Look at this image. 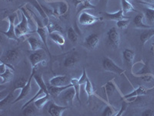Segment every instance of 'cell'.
<instances>
[{
  "instance_id": "obj_1",
  "label": "cell",
  "mask_w": 154,
  "mask_h": 116,
  "mask_svg": "<svg viewBox=\"0 0 154 116\" xmlns=\"http://www.w3.org/2000/svg\"><path fill=\"white\" fill-rule=\"evenodd\" d=\"M22 20L19 23H18L16 26V34L18 38H20L22 37L26 36L28 34L34 33V30H32L29 27V17L25 14L22 11Z\"/></svg>"
},
{
  "instance_id": "obj_2",
  "label": "cell",
  "mask_w": 154,
  "mask_h": 116,
  "mask_svg": "<svg viewBox=\"0 0 154 116\" xmlns=\"http://www.w3.org/2000/svg\"><path fill=\"white\" fill-rule=\"evenodd\" d=\"M120 43V35L116 27H112L106 33V44L112 49H118Z\"/></svg>"
},
{
  "instance_id": "obj_3",
  "label": "cell",
  "mask_w": 154,
  "mask_h": 116,
  "mask_svg": "<svg viewBox=\"0 0 154 116\" xmlns=\"http://www.w3.org/2000/svg\"><path fill=\"white\" fill-rule=\"evenodd\" d=\"M14 70L13 65L1 62V65H0V77L2 78L1 85H4L12 81L14 74Z\"/></svg>"
},
{
  "instance_id": "obj_4",
  "label": "cell",
  "mask_w": 154,
  "mask_h": 116,
  "mask_svg": "<svg viewBox=\"0 0 154 116\" xmlns=\"http://www.w3.org/2000/svg\"><path fill=\"white\" fill-rule=\"evenodd\" d=\"M102 65L106 71L113 73L116 74L121 75L125 72V70L121 68L119 66H118L111 58L108 56H104L102 60Z\"/></svg>"
},
{
  "instance_id": "obj_5",
  "label": "cell",
  "mask_w": 154,
  "mask_h": 116,
  "mask_svg": "<svg viewBox=\"0 0 154 116\" xmlns=\"http://www.w3.org/2000/svg\"><path fill=\"white\" fill-rule=\"evenodd\" d=\"M37 70H38V67H32V74L30 75V77H29V80H28V82L23 88L21 89V92L19 93V95H18V97L15 99L13 102H12V104L14 105L16 104V102H19V101L23 100V99H25L32 92V80L33 79V77H34V74L35 73H36Z\"/></svg>"
},
{
  "instance_id": "obj_6",
  "label": "cell",
  "mask_w": 154,
  "mask_h": 116,
  "mask_svg": "<svg viewBox=\"0 0 154 116\" xmlns=\"http://www.w3.org/2000/svg\"><path fill=\"white\" fill-rule=\"evenodd\" d=\"M101 20H103L102 17L93 16L85 10L81 12L78 16V23L82 26H91Z\"/></svg>"
},
{
  "instance_id": "obj_7",
  "label": "cell",
  "mask_w": 154,
  "mask_h": 116,
  "mask_svg": "<svg viewBox=\"0 0 154 116\" xmlns=\"http://www.w3.org/2000/svg\"><path fill=\"white\" fill-rule=\"evenodd\" d=\"M17 18V15L16 13H13L12 15H9L7 17L8 21H9V28L6 31H1L2 34H3L5 37H7L9 40H12L15 41H19V38L17 37L16 34V25H15V22Z\"/></svg>"
},
{
  "instance_id": "obj_8",
  "label": "cell",
  "mask_w": 154,
  "mask_h": 116,
  "mask_svg": "<svg viewBox=\"0 0 154 116\" xmlns=\"http://www.w3.org/2000/svg\"><path fill=\"white\" fill-rule=\"evenodd\" d=\"M75 97V91L73 87H70L64 90L57 98L60 99L63 105H73L74 98Z\"/></svg>"
},
{
  "instance_id": "obj_9",
  "label": "cell",
  "mask_w": 154,
  "mask_h": 116,
  "mask_svg": "<svg viewBox=\"0 0 154 116\" xmlns=\"http://www.w3.org/2000/svg\"><path fill=\"white\" fill-rule=\"evenodd\" d=\"M46 50L42 49L38 50L33 51L31 54L29 56L30 63H31L32 68V67H38L42 60H46Z\"/></svg>"
},
{
  "instance_id": "obj_10",
  "label": "cell",
  "mask_w": 154,
  "mask_h": 116,
  "mask_svg": "<svg viewBox=\"0 0 154 116\" xmlns=\"http://www.w3.org/2000/svg\"><path fill=\"white\" fill-rule=\"evenodd\" d=\"M19 57V49H9L5 51L3 54L0 58V61L3 62L7 64H12L15 63Z\"/></svg>"
},
{
  "instance_id": "obj_11",
  "label": "cell",
  "mask_w": 154,
  "mask_h": 116,
  "mask_svg": "<svg viewBox=\"0 0 154 116\" xmlns=\"http://www.w3.org/2000/svg\"><path fill=\"white\" fill-rule=\"evenodd\" d=\"M57 5L56 8H53V16L56 18L66 16L69 12V5L65 0H58V1H53Z\"/></svg>"
},
{
  "instance_id": "obj_12",
  "label": "cell",
  "mask_w": 154,
  "mask_h": 116,
  "mask_svg": "<svg viewBox=\"0 0 154 116\" xmlns=\"http://www.w3.org/2000/svg\"><path fill=\"white\" fill-rule=\"evenodd\" d=\"M43 24L44 23H39V24H37L36 25L37 29L36 30H35V32H36V34L38 35V37L40 38V40L42 41L44 45H45V47H46V50H47L49 56H50V51H49V47H48V44H47V37L49 33H48V30H47V28H46V27Z\"/></svg>"
},
{
  "instance_id": "obj_13",
  "label": "cell",
  "mask_w": 154,
  "mask_h": 116,
  "mask_svg": "<svg viewBox=\"0 0 154 116\" xmlns=\"http://www.w3.org/2000/svg\"><path fill=\"white\" fill-rule=\"evenodd\" d=\"M99 44H100V35L95 33L87 36L84 40V46L90 50L96 49L99 46Z\"/></svg>"
},
{
  "instance_id": "obj_14",
  "label": "cell",
  "mask_w": 154,
  "mask_h": 116,
  "mask_svg": "<svg viewBox=\"0 0 154 116\" xmlns=\"http://www.w3.org/2000/svg\"><path fill=\"white\" fill-rule=\"evenodd\" d=\"M49 84L53 86H66L71 84V78L66 75H58L52 77L49 81Z\"/></svg>"
},
{
  "instance_id": "obj_15",
  "label": "cell",
  "mask_w": 154,
  "mask_h": 116,
  "mask_svg": "<svg viewBox=\"0 0 154 116\" xmlns=\"http://www.w3.org/2000/svg\"><path fill=\"white\" fill-rule=\"evenodd\" d=\"M68 106L66 105H60L56 104L53 101L49 102V109H48V112L50 115L52 116H62L63 112L68 109Z\"/></svg>"
},
{
  "instance_id": "obj_16",
  "label": "cell",
  "mask_w": 154,
  "mask_h": 116,
  "mask_svg": "<svg viewBox=\"0 0 154 116\" xmlns=\"http://www.w3.org/2000/svg\"><path fill=\"white\" fill-rule=\"evenodd\" d=\"M26 42L28 43L29 45L30 50H31L32 52L42 49L46 50V47H45V45L43 44L42 41L41 40H38V39L35 38V37L29 36V37H28L26 39Z\"/></svg>"
},
{
  "instance_id": "obj_17",
  "label": "cell",
  "mask_w": 154,
  "mask_h": 116,
  "mask_svg": "<svg viewBox=\"0 0 154 116\" xmlns=\"http://www.w3.org/2000/svg\"><path fill=\"white\" fill-rule=\"evenodd\" d=\"M31 4L32 5V6H34V8L36 9L37 12H38V14H39V16L42 17V20H43L44 25L46 26L50 20H49V16H48V14L46 12L45 9H44L43 6L39 3L37 0H31Z\"/></svg>"
},
{
  "instance_id": "obj_18",
  "label": "cell",
  "mask_w": 154,
  "mask_h": 116,
  "mask_svg": "<svg viewBox=\"0 0 154 116\" xmlns=\"http://www.w3.org/2000/svg\"><path fill=\"white\" fill-rule=\"evenodd\" d=\"M104 18L107 20H112V21L117 22L121 19H129V17L124 16V12L122 10V9H119V11L115 12H107L104 13Z\"/></svg>"
},
{
  "instance_id": "obj_19",
  "label": "cell",
  "mask_w": 154,
  "mask_h": 116,
  "mask_svg": "<svg viewBox=\"0 0 154 116\" xmlns=\"http://www.w3.org/2000/svg\"><path fill=\"white\" fill-rule=\"evenodd\" d=\"M135 58V52L131 49H125L123 51V61L125 62L128 67H133V60Z\"/></svg>"
},
{
  "instance_id": "obj_20",
  "label": "cell",
  "mask_w": 154,
  "mask_h": 116,
  "mask_svg": "<svg viewBox=\"0 0 154 116\" xmlns=\"http://www.w3.org/2000/svg\"><path fill=\"white\" fill-rule=\"evenodd\" d=\"M149 88H146L145 86L140 85L139 86L137 89H135L133 92H130V93L127 94L126 95H123V99H127L130 98H133V97H138V96H143V95H146L147 92L149 91Z\"/></svg>"
},
{
  "instance_id": "obj_21",
  "label": "cell",
  "mask_w": 154,
  "mask_h": 116,
  "mask_svg": "<svg viewBox=\"0 0 154 116\" xmlns=\"http://www.w3.org/2000/svg\"><path fill=\"white\" fill-rule=\"evenodd\" d=\"M72 84H70V85H66V86H62V87H59V86H53V85H47V88H48V91H49V95L52 96V98H57L62 92L64 91V90L67 89V88H70V87H72Z\"/></svg>"
},
{
  "instance_id": "obj_22",
  "label": "cell",
  "mask_w": 154,
  "mask_h": 116,
  "mask_svg": "<svg viewBox=\"0 0 154 116\" xmlns=\"http://www.w3.org/2000/svg\"><path fill=\"white\" fill-rule=\"evenodd\" d=\"M49 37L53 42L55 43L56 44H57L58 46H60V47L63 48L65 45L66 43V40L63 37V35L62 34V33L60 32H57L55 31L53 32V33H51V34H49Z\"/></svg>"
},
{
  "instance_id": "obj_23",
  "label": "cell",
  "mask_w": 154,
  "mask_h": 116,
  "mask_svg": "<svg viewBox=\"0 0 154 116\" xmlns=\"http://www.w3.org/2000/svg\"><path fill=\"white\" fill-rule=\"evenodd\" d=\"M79 58L77 54H70L67 56L63 62V66L66 68H72L79 63Z\"/></svg>"
},
{
  "instance_id": "obj_24",
  "label": "cell",
  "mask_w": 154,
  "mask_h": 116,
  "mask_svg": "<svg viewBox=\"0 0 154 116\" xmlns=\"http://www.w3.org/2000/svg\"><path fill=\"white\" fill-rule=\"evenodd\" d=\"M103 88L106 95V101L108 102V104H109V98L117 90V87L114 83L113 80H111V81H109L108 82L106 83V85L103 86Z\"/></svg>"
},
{
  "instance_id": "obj_25",
  "label": "cell",
  "mask_w": 154,
  "mask_h": 116,
  "mask_svg": "<svg viewBox=\"0 0 154 116\" xmlns=\"http://www.w3.org/2000/svg\"><path fill=\"white\" fill-rule=\"evenodd\" d=\"M51 98H52V96H51L49 94H47V95H45L44 96L40 97V98H37L36 100L34 102H32V103L35 104V107L37 108L38 110H41V109L43 108L44 106L46 105L48 102H50Z\"/></svg>"
},
{
  "instance_id": "obj_26",
  "label": "cell",
  "mask_w": 154,
  "mask_h": 116,
  "mask_svg": "<svg viewBox=\"0 0 154 116\" xmlns=\"http://www.w3.org/2000/svg\"><path fill=\"white\" fill-rule=\"evenodd\" d=\"M154 36V27L152 28L147 29V30H144L142 34H140V41L142 43L143 46H144L148 41L152 38Z\"/></svg>"
},
{
  "instance_id": "obj_27",
  "label": "cell",
  "mask_w": 154,
  "mask_h": 116,
  "mask_svg": "<svg viewBox=\"0 0 154 116\" xmlns=\"http://www.w3.org/2000/svg\"><path fill=\"white\" fill-rule=\"evenodd\" d=\"M84 85H85V92H86V95H87L88 100L89 101L91 98H93V97L94 96L98 97L96 95V93H95V89L94 88H93V84H92V82L90 81L89 77H87V79H86Z\"/></svg>"
},
{
  "instance_id": "obj_28",
  "label": "cell",
  "mask_w": 154,
  "mask_h": 116,
  "mask_svg": "<svg viewBox=\"0 0 154 116\" xmlns=\"http://www.w3.org/2000/svg\"><path fill=\"white\" fill-rule=\"evenodd\" d=\"M133 23H134L135 26L137 28H142V29H149L152 28V27L149 26L148 24H145L143 23V15L138 14L135 16L133 19Z\"/></svg>"
},
{
  "instance_id": "obj_29",
  "label": "cell",
  "mask_w": 154,
  "mask_h": 116,
  "mask_svg": "<svg viewBox=\"0 0 154 116\" xmlns=\"http://www.w3.org/2000/svg\"><path fill=\"white\" fill-rule=\"evenodd\" d=\"M144 16L148 25L154 27V9L153 8H145Z\"/></svg>"
},
{
  "instance_id": "obj_30",
  "label": "cell",
  "mask_w": 154,
  "mask_h": 116,
  "mask_svg": "<svg viewBox=\"0 0 154 116\" xmlns=\"http://www.w3.org/2000/svg\"><path fill=\"white\" fill-rule=\"evenodd\" d=\"M29 78H26V77L23 76V77H20L19 78H18L16 81L13 84V88H12V92H16L19 89H22L25 85H26L27 82H28Z\"/></svg>"
},
{
  "instance_id": "obj_31",
  "label": "cell",
  "mask_w": 154,
  "mask_h": 116,
  "mask_svg": "<svg viewBox=\"0 0 154 116\" xmlns=\"http://www.w3.org/2000/svg\"><path fill=\"white\" fill-rule=\"evenodd\" d=\"M152 74V72H151L150 69H149V63H148V61H146L145 63H143V66L142 68L140 69L137 73H133V74H134L137 77L140 78V77H142L143 76L148 75V74Z\"/></svg>"
},
{
  "instance_id": "obj_32",
  "label": "cell",
  "mask_w": 154,
  "mask_h": 116,
  "mask_svg": "<svg viewBox=\"0 0 154 116\" xmlns=\"http://www.w3.org/2000/svg\"><path fill=\"white\" fill-rule=\"evenodd\" d=\"M22 110H23V115L32 116V115H34V114H35V112H36V111L38 110V109H37V108L35 107L34 103H31V104L28 105L27 106L23 108Z\"/></svg>"
},
{
  "instance_id": "obj_33",
  "label": "cell",
  "mask_w": 154,
  "mask_h": 116,
  "mask_svg": "<svg viewBox=\"0 0 154 116\" xmlns=\"http://www.w3.org/2000/svg\"><path fill=\"white\" fill-rule=\"evenodd\" d=\"M121 6H122V10L124 13L136 12V9L133 7L131 2L127 0H121Z\"/></svg>"
},
{
  "instance_id": "obj_34",
  "label": "cell",
  "mask_w": 154,
  "mask_h": 116,
  "mask_svg": "<svg viewBox=\"0 0 154 116\" xmlns=\"http://www.w3.org/2000/svg\"><path fill=\"white\" fill-rule=\"evenodd\" d=\"M46 28H47L48 33L51 34V33H53V32L57 31V32H60V33H63V29L61 26H60L59 24L56 23H53L52 21H49V23L46 26Z\"/></svg>"
},
{
  "instance_id": "obj_35",
  "label": "cell",
  "mask_w": 154,
  "mask_h": 116,
  "mask_svg": "<svg viewBox=\"0 0 154 116\" xmlns=\"http://www.w3.org/2000/svg\"><path fill=\"white\" fill-rule=\"evenodd\" d=\"M71 84L72 85V87L75 88V98L78 100V102L79 103H81V100H80V88L81 85H79V79H77V78H72L71 79Z\"/></svg>"
},
{
  "instance_id": "obj_36",
  "label": "cell",
  "mask_w": 154,
  "mask_h": 116,
  "mask_svg": "<svg viewBox=\"0 0 154 116\" xmlns=\"http://www.w3.org/2000/svg\"><path fill=\"white\" fill-rule=\"evenodd\" d=\"M95 8H96L95 5L92 4L91 2H89V0H86V1L82 2V4H80V5L76 8L77 14L79 15L82 11L85 10V9H95Z\"/></svg>"
},
{
  "instance_id": "obj_37",
  "label": "cell",
  "mask_w": 154,
  "mask_h": 116,
  "mask_svg": "<svg viewBox=\"0 0 154 116\" xmlns=\"http://www.w3.org/2000/svg\"><path fill=\"white\" fill-rule=\"evenodd\" d=\"M15 99L16 98H15L13 92H9V93L8 94V95H6L4 98L1 99V101H0V107L2 108L4 107V106L9 105V103H12V102H13Z\"/></svg>"
},
{
  "instance_id": "obj_38",
  "label": "cell",
  "mask_w": 154,
  "mask_h": 116,
  "mask_svg": "<svg viewBox=\"0 0 154 116\" xmlns=\"http://www.w3.org/2000/svg\"><path fill=\"white\" fill-rule=\"evenodd\" d=\"M67 36H68L69 40H70V42L72 44H75L78 42V34L75 32V29L72 28V27H69L68 29V31H67Z\"/></svg>"
},
{
  "instance_id": "obj_39",
  "label": "cell",
  "mask_w": 154,
  "mask_h": 116,
  "mask_svg": "<svg viewBox=\"0 0 154 116\" xmlns=\"http://www.w3.org/2000/svg\"><path fill=\"white\" fill-rule=\"evenodd\" d=\"M116 110L113 108V106L110 105L109 104L107 105L104 108L103 111V116H112V115H116V114L117 113Z\"/></svg>"
},
{
  "instance_id": "obj_40",
  "label": "cell",
  "mask_w": 154,
  "mask_h": 116,
  "mask_svg": "<svg viewBox=\"0 0 154 116\" xmlns=\"http://www.w3.org/2000/svg\"><path fill=\"white\" fill-rule=\"evenodd\" d=\"M130 18L129 19H121V20H119V21L116 22V26L119 29H121V30H124V29L127 28V27L130 25Z\"/></svg>"
},
{
  "instance_id": "obj_41",
  "label": "cell",
  "mask_w": 154,
  "mask_h": 116,
  "mask_svg": "<svg viewBox=\"0 0 154 116\" xmlns=\"http://www.w3.org/2000/svg\"><path fill=\"white\" fill-rule=\"evenodd\" d=\"M128 102H126V101H124V102H123V104H122V105H121V108L120 109H119V111H117V113L116 114L115 116H121L122 114H123V113L125 112V111L126 110V108H127V105H128Z\"/></svg>"
},
{
  "instance_id": "obj_42",
  "label": "cell",
  "mask_w": 154,
  "mask_h": 116,
  "mask_svg": "<svg viewBox=\"0 0 154 116\" xmlns=\"http://www.w3.org/2000/svg\"><path fill=\"white\" fill-rule=\"evenodd\" d=\"M143 116H152L153 115V111L151 108L146 109L145 111H143L142 113Z\"/></svg>"
},
{
  "instance_id": "obj_43",
  "label": "cell",
  "mask_w": 154,
  "mask_h": 116,
  "mask_svg": "<svg viewBox=\"0 0 154 116\" xmlns=\"http://www.w3.org/2000/svg\"><path fill=\"white\" fill-rule=\"evenodd\" d=\"M140 3H144L146 5H152L154 4V0H142V2H140Z\"/></svg>"
},
{
  "instance_id": "obj_44",
  "label": "cell",
  "mask_w": 154,
  "mask_h": 116,
  "mask_svg": "<svg viewBox=\"0 0 154 116\" xmlns=\"http://www.w3.org/2000/svg\"><path fill=\"white\" fill-rule=\"evenodd\" d=\"M2 1H3V2H14V1H16V0H2Z\"/></svg>"
},
{
  "instance_id": "obj_45",
  "label": "cell",
  "mask_w": 154,
  "mask_h": 116,
  "mask_svg": "<svg viewBox=\"0 0 154 116\" xmlns=\"http://www.w3.org/2000/svg\"><path fill=\"white\" fill-rule=\"evenodd\" d=\"M108 1H109V0H101V2H103V3H105V2H106V3Z\"/></svg>"
},
{
  "instance_id": "obj_46",
  "label": "cell",
  "mask_w": 154,
  "mask_h": 116,
  "mask_svg": "<svg viewBox=\"0 0 154 116\" xmlns=\"http://www.w3.org/2000/svg\"><path fill=\"white\" fill-rule=\"evenodd\" d=\"M152 53H153V55H154V44H152Z\"/></svg>"
},
{
  "instance_id": "obj_47",
  "label": "cell",
  "mask_w": 154,
  "mask_h": 116,
  "mask_svg": "<svg viewBox=\"0 0 154 116\" xmlns=\"http://www.w3.org/2000/svg\"><path fill=\"white\" fill-rule=\"evenodd\" d=\"M45 1H46V2H48L49 3V2H53V0H45Z\"/></svg>"
},
{
  "instance_id": "obj_48",
  "label": "cell",
  "mask_w": 154,
  "mask_h": 116,
  "mask_svg": "<svg viewBox=\"0 0 154 116\" xmlns=\"http://www.w3.org/2000/svg\"><path fill=\"white\" fill-rule=\"evenodd\" d=\"M89 2H91L92 1H93V0H89Z\"/></svg>"
},
{
  "instance_id": "obj_49",
  "label": "cell",
  "mask_w": 154,
  "mask_h": 116,
  "mask_svg": "<svg viewBox=\"0 0 154 116\" xmlns=\"http://www.w3.org/2000/svg\"><path fill=\"white\" fill-rule=\"evenodd\" d=\"M127 1H129V2H130V1H132V0H127Z\"/></svg>"
}]
</instances>
